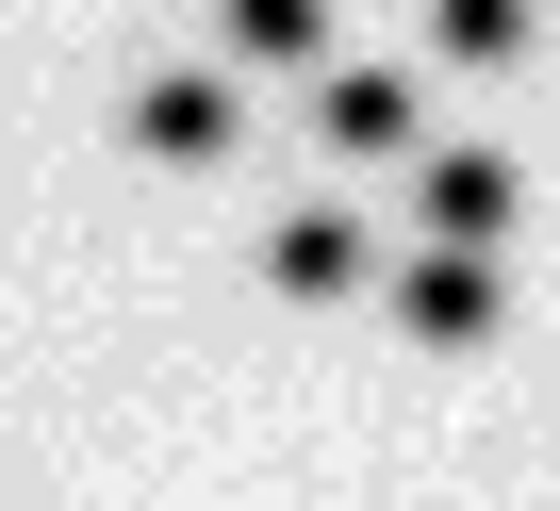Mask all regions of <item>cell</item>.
<instances>
[{
    "mask_svg": "<svg viewBox=\"0 0 560 511\" xmlns=\"http://www.w3.org/2000/svg\"><path fill=\"white\" fill-rule=\"evenodd\" d=\"M314 132H330V165H412L429 149V100L396 67H314Z\"/></svg>",
    "mask_w": 560,
    "mask_h": 511,
    "instance_id": "obj_1",
    "label": "cell"
},
{
    "mask_svg": "<svg viewBox=\"0 0 560 511\" xmlns=\"http://www.w3.org/2000/svg\"><path fill=\"white\" fill-rule=\"evenodd\" d=\"M511 314V265H494V247H429V265H396V330L412 347H478Z\"/></svg>",
    "mask_w": 560,
    "mask_h": 511,
    "instance_id": "obj_2",
    "label": "cell"
},
{
    "mask_svg": "<svg viewBox=\"0 0 560 511\" xmlns=\"http://www.w3.org/2000/svg\"><path fill=\"white\" fill-rule=\"evenodd\" d=\"M231 132H247V100H231L214 67H165V83H132V149H149V165H214Z\"/></svg>",
    "mask_w": 560,
    "mask_h": 511,
    "instance_id": "obj_3",
    "label": "cell"
},
{
    "mask_svg": "<svg viewBox=\"0 0 560 511\" xmlns=\"http://www.w3.org/2000/svg\"><path fill=\"white\" fill-rule=\"evenodd\" d=\"M511 214H527L511 149H429V247H494Z\"/></svg>",
    "mask_w": 560,
    "mask_h": 511,
    "instance_id": "obj_4",
    "label": "cell"
},
{
    "mask_svg": "<svg viewBox=\"0 0 560 511\" xmlns=\"http://www.w3.org/2000/svg\"><path fill=\"white\" fill-rule=\"evenodd\" d=\"M264 281H280V298H363L380 247H363V214H298V231L264 247Z\"/></svg>",
    "mask_w": 560,
    "mask_h": 511,
    "instance_id": "obj_5",
    "label": "cell"
},
{
    "mask_svg": "<svg viewBox=\"0 0 560 511\" xmlns=\"http://www.w3.org/2000/svg\"><path fill=\"white\" fill-rule=\"evenodd\" d=\"M231 67H330V0H214Z\"/></svg>",
    "mask_w": 560,
    "mask_h": 511,
    "instance_id": "obj_6",
    "label": "cell"
},
{
    "mask_svg": "<svg viewBox=\"0 0 560 511\" xmlns=\"http://www.w3.org/2000/svg\"><path fill=\"white\" fill-rule=\"evenodd\" d=\"M527 50V0H445V67H511Z\"/></svg>",
    "mask_w": 560,
    "mask_h": 511,
    "instance_id": "obj_7",
    "label": "cell"
}]
</instances>
